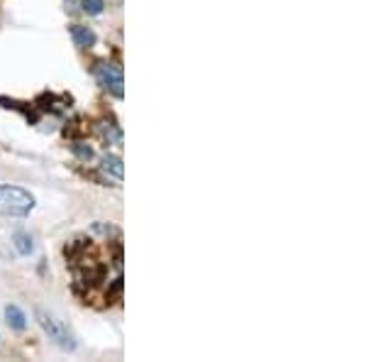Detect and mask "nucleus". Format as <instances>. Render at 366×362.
Segmentation results:
<instances>
[{"label": "nucleus", "mask_w": 366, "mask_h": 362, "mask_svg": "<svg viewBox=\"0 0 366 362\" xmlns=\"http://www.w3.org/2000/svg\"><path fill=\"white\" fill-rule=\"evenodd\" d=\"M81 8L86 15H101L105 10V3L103 0H81Z\"/></svg>", "instance_id": "6e6552de"}, {"label": "nucleus", "mask_w": 366, "mask_h": 362, "mask_svg": "<svg viewBox=\"0 0 366 362\" xmlns=\"http://www.w3.org/2000/svg\"><path fill=\"white\" fill-rule=\"evenodd\" d=\"M69 32H71V40H74L79 47H93L98 42L96 32H93L91 27H86V25H71Z\"/></svg>", "instance_id": "39448f33"}, {"label": "nucleus", "mask_w": 366, "mask_h": 362, "mask_svg": "<svg viewBox=\"0 0 366 362\" xmlns=\"http://www.w3.org/2000/svg\"><path fill=\"white\" fill-rule=\"evenodd\" d=\"M96 79L98 84L103 86L105 91H110L115 98H122L125 96V79H122V69L115 67V64H101V67L96 69Z\"/></svg>", "instance_id": "7ed1b4c3"}, {"label": "nucleus", "mask_w": 366, "mask_h": 362, "mask_svg": "<svg viewBox=\"0 0 366 362\" xmlns=\"http://www.w3.org/2000/svg\"><path fill=\"white\" fill-rule=\"evenodd\" d=\"M101 169H103L105 177L115 179L118 184L122 181V177H125V167H122V159L118 155H105L101 159Z\"/></svg>", "instance_id": "20e7f679"}, {"label": "nucleus", "mask_w": 366, "mask_h": 362, "mask_svg": "<svg viewBox=\"0 0 366 362\" xmlns=\"http://www.w3.org/2000/svg\"><path fill=\"white\" fill-rule=\"evenodd\" d=\"M5 321H8V326L15 328V331H25V326H27L25 314H22L20 306H15V304L5 306Z\"/></svg>", "instance_id": "423d86ee"}, {"label": "nucleus", "mask_w": 366, "mask_h": 362, "mask_svg": "<svg viewBox=\"0 0 366 362\" xmlns=\"http://www.w3.org/2000/svg\"><path fill=\"white\" fill-rule=\"evenodd\" d=\"M13 243H15V250H18L20 255H25V257H30L32 252H35V243H32V238L27 233H15Z\"/></svg>", "instance_id": "0eeeda50"}, {"label": "nucleus", "mask_w": 366, "mask_h": 362, "mask_svg": "<svg viewBox=\"0 0 366 362\" xmlns=\"http://www.w3.org/2000/svg\"><path fill=\"white\" fill-rule=\"evenodd\" d=\"M74 152H76V155H79L81 159H86V162H88V159L93 157V150H91V147H81V145H74Z\"/></svg>", "instance_id": "1a4fd4ad"}, {"label": "nucleus", "mask_w": 366, "mask_h": 362, "mask_svg": "<svg viewBox=\"0 0 366 362\" xmlns=\"http://www.w3.org/2000/svg\"><path fill=\"white\" fill-rule=\"evenodd\" d=\"M35 211V196L13 184H0V216L27 218Z\"/></svg>", "instance_id": "f257e3e1"}, {"label": "nucleus", "mask_w": 366, "mask_h": 362, "mask_svg": "<svg viewBox=\"0 0 366 362\" xmlns=\"http://www.w3.org/2000/svg\"><path fill=\"white\" fill-rule=\"evenodd\" d=\"M35 318H37V323H40L42 331L49 336V340H54V343H57L61 350H76L74 333H71V328L66 326V323L61 321L57 314H52V311L40 309V306H37Z\"/></svg>", "instance_id": "f03ea898"}]
</instances>
